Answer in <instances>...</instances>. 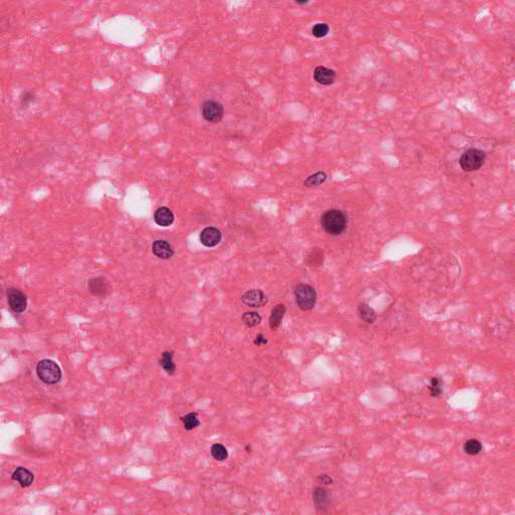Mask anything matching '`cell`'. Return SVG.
<instances>
[{
  "label": "cell",
  "instance_id": "1",
  "mask_svg": "<svg viewBox=\"0 0 515 515\" xmlns=\"http://www.w3.org/2000/svg\"><path fill=\"white\" fill-rule=\"evenodd\" d=\"M321 227L330 236H339L347 228V215L339 209H329L321 215Z\"/></svg>",
  "mask_w": 515,
  "mask_h": 515
},
{
  "label": "cell",
  "instance_id": "2",
  "mask_svg": "<svg viewBox=\"0 0 515 515\" xmlns=\"http://www.w3.org/2000/svg\"><path fill=\"white\" fill-rule=\"evenodd\" d=\"M38 379L45 385H55L61 379V370L56 362L50 359H42L36 365Z\"/></svg>",
  "mask_w": 515,
  "mask_h": 515
},
{
  "label": "cell",
  "instance_id": "3",
  "mask_svg": "<svg viewBox=\"0 0 515 515\" xmlns=\"http://www.w3.org/2000/svg\"><path fill=\"white\" fill-rule=\"evenodd\" d=\"M297 306L303 311L312 310L317 301L316 290L309 284H299L294 289Z\"/></svg>",
  "mask_w": 515,
  "mask_h": 515
},
{
  "label": "cell",
  "instance_id": "4",
  "mask_svg": "<svg viewBox=\"0 0 515 515\" xmlns=\"http://www.w3.org/2000/svg\"><path fill=\"white\" fill-rule=\"evenodd\" d=\"M486 159V153L477 148H470L466 150L460 160V166L465 172H472L480 169Z\"/></svg>",
  "mask_w": 515,
  "mask_h": 515
},
{
  "label": "cell",
  "instance_id": "5",
  "mask_svg": "<svg viewBox=\"0 0 515 515\" xmlns=\"http://www.w3.org/2000/svg\"><path fill=\"white\" fill-rule=\"evenodd\" d=\"M201 114L204 120L210 123H218L225 115L224 107L216 101H206L201 107Z\"/></svg>",
  "mask_w": 515,
  "mask_h": 515
},
{
  "label": "cell",
  "instance_id": "6",
  "mask_svg": "<svg viewBox=\"0 0 515 515\" xmlns=\"http://www.w3.org/2000/svg\"><path fill=\"white\" fill-rule=\"evenodd\" d=\"M7 301L10 309L15 313H22L26 310L27 298L19 289L10 288L7 291Z\"/></svg>",
  "mask_w": 515,
  "mask_h": 515
},
{
  "label": "cell",
  "instance_id": "7",
  "mask_svg": "<svg viewBox=\"0 0 515 515\" xmlns=\"http://www.w3.org/2000/svg\"><path fill=\"white\" fill-rule=\"evenodd\" d=\"M242 301L248 307L260 308L268 303V298L263 291L259 289H252L242 296Z\"/></svg>",
  "mask_w": 515,
  "mask_h": 515
},
{
  "label": "cell",
  "instance_id": "8",
  "mask_svg": "<svg viewBox=\"0 0 515 515\" xmlns=\"http://www.w3.org/2000/svg\"><path fill=\"white\" fill-rule=\"evenodd\" d=\"M313 503L317 511L326 512L330 507V493L329 491L322 487H315L313 490Z\"/></svg>",
  "mask_w": 515,
  "mask_h": 515
},
{
  "label": "cell",
  "instance_id": "9",
  "mask_svg": "<svg viewBox=\"0 0 515 515\" xmlns=\"http://www.w3.org/2000/svg\"><path fill=\"white\" fill-rule=\"evenodd\" d=\"M89 291L96 297L104 298L106 297L111 290V286L109 281L105 277H96L89 281L88 283Z\"/></svg>",
  "mask_w": 515,
  "mask_h": 515
},
{
  "label": "cell",
  "instance_id": "10",
  "mask_svg": "<svg viewBox=\"0 0 515 515\" xmlns=\"http://www.w3.org/2000/svg\"><path fill=\"white\" fill-rule=\"evenodd\" d=\"M200 242L207 248H213L217 246L222 241V233L214 227H207L200 233Z\"/></svg>",
  "mask_w": 515,
  "mask_h": 515
},
{
  "label": "cell",
  "instance_id": "11",
  "mask_svg": "<svg viewBox=\"0 0 515 515\" xmlns=\"http://www.w3.org/2000/svg\"><path fill=\"white\" fill-rule=\"evenodd\" d=\"M313 78L317 83L324 86H329L335 82L336 72L333 69L320 65L314 69Z\"/></svg>",
  "mask_w": 515,
  "mask_h": 515
},
{
  "label": "cell",
  "instance_id": "12",
  "mask_svg": "<svg viewBox=\"0 0 515 515\" xmlns=\"http://www.w3.org/2000/svg\"><path fill=\"white\" fill-rule=\"evenodd\" d=\"M152 252L157 258L163 259V260L170 259L174 254V251H173V248L171 247V245L168 242L163 241V240H157L153 243Z\"/></svg>",
  "mask_w": 515,
  "mask_h": 515
},
{
  "label": "cell",
  "instance_id": "13",
  "mask_svg": "<svg viewBox=\"0 0 515 515\" xmlns=\"http://www.w3.org/2000/svg\"><path fill=\"white\" fill-rule=\"evenodd\" d=\"M11 479L13 481L18 482L22 488H26V487H29L33 483L34 476L28 469H26L24 467H18L12 473Z\"/></svg>",
  "mask_w": 515,
  "mask_h": 515
},
{
  "label": "cell",
  "instance_id": "14",
  "mask_svg": "<svg viewBox=\"0 0 515 515\" xmlns=\"http://www.w3.org/2000/svg\"><path fill=\"white\" fill-rule=\"evenodd\" d=\"M154 220L160 227H169L174 222V214L170 208L162 206L155 211Z\"/></svg>",
  "mask_w": 515,
  "mask_h": 515
},
{
  "label": "cell",
  "instance_id": "15",
  "mask_svg": "<svg viewBox=\"0 0 515 515\" xmlns=\"http://www.w3.org/2000/svg\"><path fill=\"white\" fill-rule=\"evenodd\" d=\"M285 313H286V306L282 303L280 304H277L276 306H274V308L272 309V312H271V315H270V319H269V324H270V328L274 331V330H277L282 321H283V318L285 316Z\"/></svg>",
  "mask_w": 515,
  "mask_h": 515
},
{
  "label": "cell",
  "instance_id": "16",
  "mask_svg": "<svg viewBox=\"0 0 515 515\" xmlns=\"http://www.w3.org/2000/svg\"><path fill=\"white\" fill-rule=\"evenodd\" d=\"M324 260H325L324 252L320 248H313L308 252L305 262L309 267L317 268L323 265Z\"/></svg>",
  "mask_w": 515,
  "mask_h": 515
},
{
  "label": "cell",
  "instance_id": "17",
  "mask_svg": "<svg viewBox=\"0 0 515 515\" xmlns=\"http://www.w3.org/2000/svg\"><path fill=\"white\" fill-rule=\"evenodd\" d=\"M173 355H174L173 351H164L162 352L161 358L159 359L160 366L169 376H173L176 372V365L173 361Z\"/></svg>",
  "mask_w": 515,
  "mask_h": 515
},
{
  "label": "cell",
  "instance_id": "18",
  "mask_svg": "<svg viewBox=\"0 0 515 515\" xmlns=\"http://www.w3.org/2000/svg\"><path fill=\"white\" fill-rule=\"evenodd\" d=\"M358 315H359L360 319L367 324L375 323L377 320V317H378L375 309L365 303H361L358 306Z\"/></svg>",
  "mask_w": 515,
  "mask_h": 515
},
{
  "label": "cell",
  "instance_id": "19",
  "mask_svg": "<svg viewBox=\"0 0 515 515\" xmlns=\"http://www.w3.org/2000/svg\"><path fill=\"white\" fill-rule=\"evenodd\" d=\"M180 420L183 423L184 429L186 431H191L193 429H196L200 425V421L198 419V414L195 412L186 414L185 416L181 417Z\"/></svg>",
  "mask_w": 515,
  "mask_h": 515
},
{
  "label": "cell",
  "instance_id": "20",
  "mask_svg": "<svg viewBox=\"0 0 515 515\" xmlns=\"http://www.w3.org/2000/svg\"><path fill=\"white\" fill-rule=\"evenodd\" d=\"M483 450V445L479 440L470 439L464 444V451L466 454L470 456H476L480 454Z\"/></svg>",
  "mask_w": 515,
  "mask_h": 515
},
{
  "label": "cell",
  "instance_id": "21",
  "mask_svg": "<svg viewBox=\"0 0 515 515\" xmlns=\"http://www.w3.org/2000/svg\"><path fill=\"white\" fill-rule=\"evenodd\" d=\"M210 454L212 456V458L216 461H219V462H223L225 460H227L229 458V452H228V449L219 444V443H216V444H213L210 448Z\"/></svg>",
  "mask_w": 515,
  "mask_h": 515
},
{
  "label": "cell",
  "instance_id": "22",
  "mask_svg": "<svg viewBox=\"0 0 515 515\" xmlns=\"http://www.w3.org/2000/svg\"><path fill=\"white\" fill-rule=\"evenodd\" d=\"M243 323L247 326V327H255L257 325H259L261 322H262V317L261 315L258 313V312H255V311H252V312H246L243 317Z\"/></svg>",
  "mask_w": 515,
  "mask_h": 515
},
{
  "label": "cell",
  "instance_id": "23",
  "mask_svg": "<svg viewBox=\"0 0 515 515\" xmlns=\"http://www.w3.org/2000/svg\"><path fill=\"white\" fill-rule=\"evenodd\" d=\"M326 179H327V174L324 171H319V172H316L313 175H310L304 181V185L308 186V187H310V186H318V185L324 183Z\"/></svg>",
  "mask_w": 515,
  "mask_h": 515
},
{
  "label": "cell",
  "instance_id": "24",
  "mask_svg": "<svg viewBox=\"0 0 515 515\" xmlns=\"http://www.w3.org/2000/svg\"><path fill=\"white\" fill-rule=\"evenodd\" d=\"M429 391H430L431 397H433V398H439L443 394L442 385H441V382H440V380L438 378H432L431 379Z\"/></svg>",
  "mask_w": 515,
  "mask_h": 515
},
{
  "label": "cell",
  "instance_id": "25",
  "mask_svg": "<svg viewBox=\"0 0 515 515\" xmlns=\"http://www.w3.org/2000/svg\"><path fill=\"white\" fill-rule=\"evenodd\" d=\"M328 32H329V26L326 23H317L312 28V34L317 38L326 36L328 34Z\"/></svg>",
  "mask_w": 515,
  "mask_h": 515
},
{
  "label": "cell",
  "instance_id": "26",
  "mask_svg": "<svg viewBox=\"0 0 515 515\" xmlns=\"http://www.w3.org/2000/svg\"><path fill=\"white\" fill-rule=\"evenodd\" d=\"M317 481L318 483L322 484V485H325V486H328V485H331L333 483V479L331 476H329L328 474H320L317 476Z\"/></svg>",
  "mask_w": 515,
  "mask_h": 515
},
{
  "label": "cell",
  "instance_id": "27",
  "mask_svg": "<svg viewBox=\"0 0 515 515\" xmlns=\"http://www.w3.org/2000/svg\"><path fill=\"white\" fill-rule=\"evenodd\" d=\"M254 343H255L256 345L260 346V345L267 344V343H268V340L265 338V336H264L263 334H261V333H260V334H258V335H257V337H256V339H255Z\"/></svg>",
  "mask_w": 515,
  "mask_h": 515
},
{
  "label": "cell",
  "instance_id": "28",
  "mask_svg": "<svg viewBox=\"0 0 515 515\" xmlns=\"http://www.w3.org/2000/svg\"><path fill=\"white\" fill-rule=\"evenodd\" d=\"M296 3H297V4L302 5V4H306V3H308V1H306V0H305V1H296Z\"/></svg>",
  "mask_w": 515,
  "mask_h": 515
},
{
  "label": "cell",
  "instance_id": "29",
  "mask_svg": "<svg viewBox=\"0 0 515 515\" xmlns=\"http://www.w3.org/2000/svg\"><path fill=\"white\" fill-rule=\"evenodd\" d=\"M246 451H247L248 453H250V452H251V447H250V445H247V446H246Z\"/></svg>",
  "mask_w": 515,
  "mask_h": 515
}]
</instances>
